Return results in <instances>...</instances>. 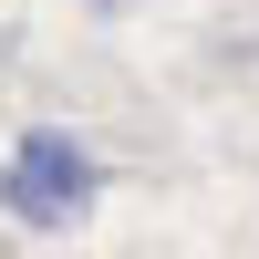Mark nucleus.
<instances>
[{
    "label": "nucleus",
    "mask_w": 259,
    "mask_h": 259,
    "mask_svg": "<svg viewBox=\"0 0 259 259\" xmlns=\"http://www.w3.org/2000/svg\"><path fill=\"white\" fill-rule=\"evenodd\" d=\"M0 207H11L21 228H73L83 207H94V156H83L62 124L21 135V156L0 166Z\"/></svg>",
    "instance_id": "f257e3e1"
}]
</instances>
